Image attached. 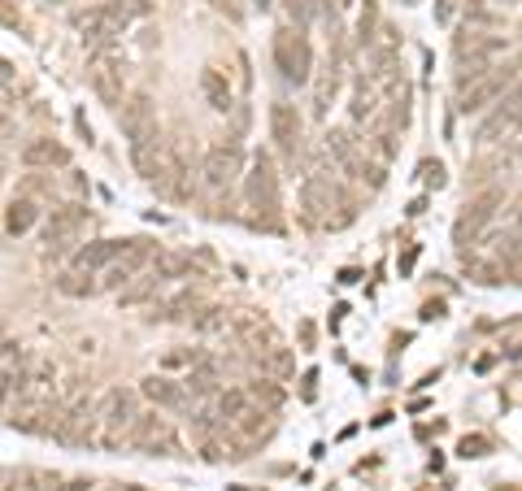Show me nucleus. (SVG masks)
Segmentation results:
<instances>
[{
  "label": "nucleus",
  "instance_id": "nucleus-1",
  "mask_svg": "<svg viewBox=\"0 0 522 491\" xmlns=\"http://www.w3.org/2000/svg\"><path fill=\"white\" fill-rule=\"evenodd\" d=\"M148 14H153V0H105V5L87 9V14L74 22L83 35V44L92 48H114L122 35H127L135 22H144Z\"/></svg>",
  "mask_w": 522,
  "mask_h": 491
},
{
  "label": "nucleus",
  "instance_id": "nucleus-2",
  "mask_svg": "<svg viewBox=\"0 0 522 491\" xmlns=\"http://www.w3.org/2000/svg\"><path fill=\"white\" fill-rule=\"evenodd\" d=\"M135 413H140V400H135L131 387H109V392H101L96 396V418H92V444L122 448L131 435Z\"/></svg>",
  "mask_w": 522,
  "mask_h": 491
},
{
  "label": "nucleus",
  "instance_id": "nucleus-3",
  "mask_svg": "<svg viewBox=\"0 0 522 491\" xmlns=\"http://www.w3.org/2000/svg\"><path fill=\"white\" fill-rule=\"evenodd\" d=\"M122 244H127V239H96V244H83L79 253H74L70 266L61 270L57 292H61V296H74V300L96 296V274H101L109 261L122 253Z\"/></svg>",
  "mask_w": 522,
  "mask_h": 491
},
{
  "label": "nucleus",
  "instance_id": "nucleus-4",
  "mask_svg": "<svg viewBox=\"0 0 522 491\" xmlns=\"http://www.w3.org/2000/svg\"><path fill=\"white\" fill-rule=\"evenodd\" d=\"M509 48H514V40H505V35H488V31H462L453 44L457 53V66H462V74H457V87L479 79L483 70H492L496 61H501Z\"/></svg>",
  "mask_w": 522,
  "mask_h": 491
},
{
  "label": "nucleus",
  "instance_id": "nucleus-5",
  "mask_svg": "<svg viewBox=\"0 0 522 491\" xmlns=\"http://www.w3.org/2000/svg\"><path fill=\"white\" fill-rule=\"evenodd\" d=\"M244 200L248 209L257 213V222L266 226H279V209H283V196H279V174H275V161L266 153L253 157V166L244 174Z\"/></svg>",
  "mask_w": 522,
  "mask_h": 491
},
{
  "label": "nucleus",
  "instance_id": "nucleus-6",
  "mask_svg": "<svg viewBox=\"0 0 522 491\" xmlns=\"http://www.w3.org/2000/svg\"><path fill=\"white\" fill-rule=\"evenodd\" d=\"M514 83H518V66L509 61V66H492V70H483L479 79H470L457 87V113H483L488 105H496L505 92H514Z\"/></svg>",
  "mask_w": 522,
  "mask_h": 491
},
{
  "label": "nucleus",
  "instance_id": "nucleus-7",
  "mask_svg": "<svg viewBox=\"0 0 522 491\" xmlns=\"http://www.w3.org/2000/svg\"><path fill=\"white\" fill-rule=\"evenodd\" d=\"M127 444L135 452H144V457H179V431H174L170 418H161L157 409L153 413H135Z\"/></svg>",
  "mask_w": 522,
  "mask_h": 491
},
{
  "label": "nucleus",
  "instance_id": "nucleus-8",
  "mask_svg": "<svg viewBox=\"0 0 522 491\" xmlns=\"http://www.w3.org/2000/svg\"><path fill=\"white\" fill-rule=\"evenodd\" d=\"M131 161H135V170H140L148 183H157V187H170V179L179 174V161H174L170 144L161 140V131L131 140Z\"/></svg>",
  "mask_w": 522,
  "mask_h": 491
},
{
  "label": "nucleus",
  "instance_id": "nucleus-9",
  "mask_svg": "<svg viewBox=\"0 0 522 491\" xmlns=\"http://www.w3.org/2000/svg\"><path fill=\"white\" fill-rule=\"evenodd\" d=\"M275 66H279V74L288 83H296V87H305L309 83V74H314V48H309V40L301 35V27H283L279 35H275Z\"/></svg>",
  "mask_w": 522,
  "mask_h": 491
},
{
  "label": "nucleus",
  "instance_id": "nucleus-10",
  "mask_svg": "<svg viewBox=\"0 0 522 491\" xmlns=\"http://www.w3.org/2000/svg\"><path fill=\"white\" fill-rule=\"evenodd\" d=\"M148 261H153V244H148V239H127L122 253L96 274V292H122V287H127Z\"/></svg>",
  "mask_w": 522,
  "mask_h": 491
},
{
  "label": "nucleus",
  "instance_id": "nucleus-11",
  "mask_svg": "<svg viewBox=\"0 0 522 491\" xmlns=\"http://www.w3.org/2000/svg\"><path fill=\"white\" fill-rule=\"evenodd\" d=\"M201 174H205V187H214V192H231L235 179L244 174V148H240V140L209 144V153L201 161Z\"/></svg>",
  "mask_w": 522,
  "mask_h": 491
},
{
  "label": "nucleus",
  "instance_id": "nucleus-12",
  "mask_svg": "<svg viewBox=\"0 0 522 491\" xmlns=\"http://www.w3.org/2000/svg\"><path fill=\"white\" fill-rule=\"evenodd\" d=\"M87 79H92V92L105 105H122V96H127V61L114 48H96L92 66H87Z\"/></svg>",
  "mask_w": 522,
  "mask_h": 491
},
{
  "label": "nucleus",
  "instance_id": "nucleus-13",
  "mask_svg": "<svg viewBox=\"0 0 522 491\" xmlns=\"http://www.w3.org/2000/svg\"><path fill=\"white\" fill-rule=\"evenodd\" d=\"M301 205H305V222L331 226V209H348V200L331 174H309L301 187Z\"/></svg>",
  "mask_w": 522,
  "mask_h": 491
},
{
  "label": "nucleus",
  "instance_id": "nucleus-14",
  "mask_svg": "<svg viewBox=\"0 0 522 491\" xmlns=\"http://www.w3.org/2000/svg\"><path fill=\"white\" fill-rule=\"evenodd\" d=\"M87 231V213L79 205H66V209H53V218L44 226V253L48 257H61L79 244V235Z\"/></svg>",
  "mask_w": 522,
  "mask_h": 491
},
{
  "label": "nucleus",
  "instance_id": "nucleus-15",
  "mask_svg": "<svg viewBox=\"0 0 522 491\" xmlns=\"http://www.w3.org/2000/svg\"><path fill=\"white\" fill-rule=\"evenodd\" d=\"M27 361H31V352L22 348V344H14V339H5V344H0V413H9V405L18 400Z\"/></svg>",
  "mask_w": 522,
  "mask_h": 491
},
{
  "label": "nucleus",
  "instance_id": "nucleus-16",
  "mask_svg": "<svg viewBox=\"0 0 522 491\" xmlns=\"http://www.w3.org/2000/svg\"><path fill=\"white\" fill-rule=\"evenodd\" d=\"M301 131H305V122H301V113H296V105L275 100V105H270V135H275L283 157L296 161V153H301Z\"/></svg>",
  "mask_w": 522,
  "mask_h": 491
},
{
  "label": "nucleus",
  "instance_id": "nucleus-17",
  "mask_svg": "<svg viewBox=\"0 0 522 491\" xmlns=\"http://www.w3.org/2000/svg\"><path fill=\"white\" fill-rule=\"evenodd\" d=\"M514 131H518V92H505L501 100H496V109L479 122L475 144H492V140H501V135H514Z\"/></svg>",
  "mask_w": 522,
  "mask_h": 491
},
{
  "label": "nucleus",
  "instance_id": "nucleus-18",
  "mask_svg": "<svg viewBox=\"0 0 522 491\" xmlns=\"http://www.w3.org/2000/svg\"><path fill=\"white\" fill-rule=\"evenodd\" d=\"M501 192H483V196H475L470 205L462 209V218H457V226H453V235H457V244H466V239H475L483 226L492 222V213H496V205H501Z\"/></svg>",
  "mask_w": 522,
  "mask_h": 491
},
{
  "label": "nucleus",
  "instance_id": "nucleus-19",
  "mask_svg": "<svg viewBox=\"0 0 522 491\" xmlns=\"http://www.w3.org/2000/svg\"><path fill=\"white\" fill-rule=\"evenodd\" d=\"M22 166L27 170H66L70 166V148L57 140H31L22 148Z\"/></svg>",
  "mask_w": 522,
  "mask_h": 491
},
{
  "label": "nucleus",
  "instance_id": "nucleus-20",
  "mask_svg": "<svg viewBox=\"0 0 522 491\" xmlns=\"http://www.w3.org/2000/svg\"><path fill=\"white\" fill-rule=\"evenodd\" d=\"M140 392L153 400L157 409H183L188 405V392H183L179 379H166V374H148V379L140 383Z\"/></svg>",
  "mask_w": 522,
  "mask_h": 491
},
{
  "label": "nucleus",
  "instance_id": "nucleus-21",
  "mask_svg": "<svg viewBox=\"0 0 522 491\" xmlns=\"http://www.w3.org/2000/svg\"><path fill=\"white\" fill-rule=\"evenodd\" d=\"M166 287H170V283L161 279V274H157L153 266H144V270L135 274V279L118 292V300H122V305H148V300H157L161 292H166Z\"/></svg>",
  "mask_w": 522,
  "mask_h": 491
},
{
  "label": "nucleus",
  "instance_id": "nucleus-22",
  "mask_svg": "<svg viewBox=\"0 0 522 491\" xmlns=\"http://www.w3.org/2000/svg\"><path fill=\"white\" fill-rule=\"evenodd\" d=\"M201 309V292L196 287H183V292L166 296L161 305H153V322H179V318H192Z\"/></svg>",
  "mask_w": 522,
  "mask_h": 491
},
{
  "label": "nucleus",
  "instance_id": "nucleus-23",
  "mask_svg": "<svg viewBox=\"0 0 522 491\" xmlns=\"http://www.w3.org/2000/svg\"><path fill=\"white\" fill-rule=\"evenodd\" d=\"M201 92H205V100H209V109H218V113H231L235 96H231V83H227V74H222L218 66H205V70H201Z\"/></svg>",
  "mask_w": 522,
  "mask_h": 491
},
{
  "label": "nucleus",
  "instance_id": "nucleus-24",
  "mask_svg": "<svg viewBox=\"0 0 522 491\" xmlns=\"http://www.w3.org/2000/svg\"><path fill=\"white\" fill-rule=\"evenodd\" d=\"M122 131L131 135V140H140V135H153L157 131V118H153V105H148V96H135L127 109H122Z\"/></svg>",
  "mask_w": 522,
  "mask_h": 491
},
{
  "label": "nucleus",
  "instance_id": "nucleus-25",
  "mask_svg": "<svg viewBox=\"0 0 522 491\" xmlns=\"http://www.w3.org/2000/svg\"><path fill=\"white\" fill-rule=\"evenodd\" d=\"M248 405H253V400H248L244 387H231V392H218V396H214V409H209V413H214L218 426L227 431V426H231L235 418H240V413H244Z\"/></svg>",
  "mask_w": 522,
  "mask_h": 491
},
{
  "label": "nucleus",
  "instance_id": "nucleus-26",
  "mask_svg": "<svg viewBox=\"0 0 522 491\" xmlns=\"http://www.w3.org/2000/svg\"><path fill=\"white\" fill-rule=\"evenodd\" d=\"M35 222H40V209H35V200H27V196L5 209V231L9 235H27Z\"/></svg>",
  "mask_w": 522,
  "mask_h": 491
},
{
  "label": "nucleus",
  "instance_id": "nucleus-27",
  "mask_svg": "<svg viewBox=\"0 0 522 491\" xmlns=\"http://www.w3.org/2000/svg\"><path fill=\"white\" fill-rule=\"evenodd\" d=\"M192 326H196V335H227L231 313L227 309H201V313H192Z\"/></svg>",
  "mask_w": 522,
  "mask_h": 491
},
{
  "label": "nucleus",
  "instance_id": "nucleus-28",
  "mask_svg": "<svg viewBox=\"0 0 522 491\" xmlns=\"http://www.w3.org/2000/svg\"><path fill=\"white\" fill-rule=\"evenodd\" d=\"M205 361V352L201 348H174L161 357V370H179V365H188V370H196V365Z\"/></svg>",
  "mask_w": 522,
  "mask_h": 491
},
{
  "label": "nucleus",
  "instance_id": "nucleus-29",
  "mask_svg": "<svg viewBox=\"0 0 522 491\" xmlns=\"http://www.w3.org/2000/svg\"><path fill=\"white\" fill-rule=\"evenodd\" d=\"M244 392H248L253 405H266V409H275L283 400V392H279V387H270V383H253V387H244Z\"/></svg>",
  "mask_w": 522,
  "mask_h": 491
},
{
  "label": "nucleus",
  "instance_id": "nucleus-30",
  "mask_svg": "<svg viewBox=\"0 0 522 491\" xmlns=\"http://www.w3.org/2000/svg\"><path fill=\"white\" fill-rule=\"evenodd\" d=\"M0 27H5V31H27V18H22L18 14V5H9V0H0Z\"/></svg>",
  "mask_w": 522,
  "mask_h": 491
},
{
  "label": "nucleus",
  "instance_id": "nucleus-31",
  "mask_svg": "<svg viewBox=\"0 0 522 491\" xmlns=\"http://www.w3.org/2000/svg\"><path fill=\"white\" fill-rule=\"evenodd\" d=\"M335 83H340V79H335V74H327V79L318 83V92H314V113H318V118H322V113H327V100L335 96Z\"/></svg>",
  "mask_w": 522,
  "mask_h": 491
},
{
  "label": "nucleus",
  "instance_id": "nucleus-32",
  "mask_svg": "<svg viewBox=\"0 0 522 491\" xmlns=\"http://www.w3.org/2000/svg\"><path fill=\"white\" fill-rule=\"evenodd\" d=\"M314 9H318V0H292V5H288V18L296 22V27H305V22L314 18Z\"/></svg>",
  "mask_w": 522,
  "mask_h": 491
},
{
  "label": "nucleus",
  "instance_id": "nucleus-33",
  "mask_svg": "<svg viewBox=\"0 0 522 491\" xmlns=\"http://www.w3.org/2000/svg\"><path fill=\"white\" fill-rule=\"evenodd\" d=\"M457 452H462V457H488V439H483V435H466Z\"/></svg>",
  "mask_w": 522,
  "mask_h": 491
},
{
  "label": "nucleus",
  "instance_id": "nucleus-34",
  "mask_svg": "<svg viewBox=\"0 0 522 491\" xmlns=\"http://www.w3.org/2000/svg\"><path fill=\"white\" fill-rule=\"evenodd\" d=\"M422 183H427V187H444V166H440V161H422Z\"/></svg>",
  "mask_w": 522,
  "mask_h": 491
},
{
  "label": "nucleus",
  "instance_id": "nucleus-35",
  "mask_svg": "<svg viewBox=\"0 0 522 491\" xmlns=\"http://www.w3.org/2000/svg\"><path fill=\"white\" fill-rule=\"evenodd\" d=\"M18 100V92H14V79H5V74H0V109L5 105H14Z\"/></svg>",
  "mask_w": 522,
  "mask_h": 491
},
{
  "label": "nucleus",
  "instance_id": "nucleus-36",
  "mask_svg": "<svg viewBox=\"0 0 522 491\" xmlns=\"http://www.w3.org/2000/svg\"><path fill=\"white\" fill-rule=\"evenodd\" d=\"M209 5L222 9V14H227V18H240V5H235V0H209Z\"/></svg>",
  "mask_w": 522,
  "mask_h": 491
},
{
  "label": "nucleus",
  "instance_id": "nucleus-37",
  "mask_svg": "<svg viewBox=\"0 0 522 491\" xmlns=\"http://www.w3.org/2000/svg\"><path fill=\"white\" fill-rule=\"evenodd\" d=\"M66 491H92V483H83V478H74V483H66Z\"/></svg>",
  "mask_w": 522,
  "mask_h": 491
},
{
  "label": "nucleus",
  "instance_id": "nucleus-38",
  "mask_svg": "<svg viewBox=\"0 0 522 491\" xmlns=\"http://www.w3.org/2000/svg\"><path fill=\"white\" fill-rule=\"evenodd\" d=\"M0 74H5V79H14V66H9L5 57H0Z\"/></svg>",
  "mask_w": 522,
  "mask_h": 491
},
{
  "label": "nucleus",
  "instance_id": "nucleus-39",
  "mask_svg": "<svg viewBox=\"0 0 522 491\" xmlns=\"http://www.w3.org/2000/svg\"><path fill=\"white\" fill-rule=\"evenodd\" d=\"M257 5H261V9H270V5H275V0H257Z\"/></svg>",
  "mask_w": 522,
  "mask_h": 491
},
{
  "label": "nucleus",
  "instance_id": "nucleus-40",
  "mask_svg": "<svg viewBox=\"0 0 522 491\" xmlns=\"http://www.w3.org/2000/svg\"><path fill=\"white\" fill-rule=\"evenodd\" d=\"M496 491H514V483H501V487H496Z\"/></svg>",
  "mask_w": 522,
  "mask_h": 491
},
{
  "label": "nucleus",
  "instance_id": "nucleus-41",
  "mask_svg": "<svg viewBox=\"0 0 522 491\" xmlns=\"http://www.w3.org/2000/svg\"><path fill=\"white\" fill-rule=\"evenodd\" d=\"M48 5H70V0H48Z\"/></svg>",
  "mask_w": 522,
  "mask_h": 491
},
{
  "label": "nucleus",
  "instance_id": "nucleus-42",
  "mask_svg": "<svg viewBox=\"0 0 522 491\" xmlns=\"http://www.w3.org/2000/svg\"><path fill=\"white\" fill-rule=\"evenodd\" d=\"M5 122H9V118H5V113H0V131H5Z\"/></svg>",
  "mask_w": 522,
  "mask_h": 491
},
{
  "label": "nucleus",
  "instance_id": "nucleus-43",
  "mask_svg": "<svg viewBox=\"0 0 522 491\" xmlns=\"http://www.w3.org/2000/svg\"><path fill=\"white\" fill-rule=\"evenodd\" d=\"M96 491H122V487H96Z\"/></svg>",
  "mask_w": 522,
  "mask_h": 491
},
{
  "label": "nucleus",
  "instance_id": "nucleus-44",
  "mask_svg": "<svg viewBox=\"0 0 522 491\" xmlns=\"http://www.w3.org/2000/svg\"><path fill=\"white\" fill-rule=\"evenodd\" d=\"M122 491H140V487H122Z\"/></svg>",
  "mask_w": 522,
  "mask_h": 491
}]
</instances>
